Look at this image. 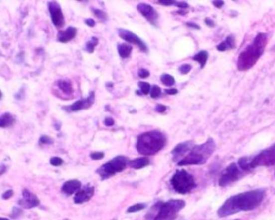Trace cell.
<instances>
[{
  "instance_id": "cell-44",
  "label": "cell",
  "mask_w": 275,
  "mask_h": 220,
  "mask_svg": "<svg viewBox=\"0 0 275 220\" xmlns=\"http://www.w3.org/2000/svg\"><path fill=\"white\" fill-rule=\"evenodd\" d=\"M213 4H214L216 8H222L224 5V1H221V0H218V1H213Z\"/></svg>"
},
{
  "instance_id": "cell-40",
  "label": "cell",
  "mask_w": 275,
  "mask_h": 220,
  "mask_svg": "<svg viewBox=\"0 0 275 220\" xmlns=\"http://www.w3.org/2000/svg\"><path fill=\"white\" fill-rule=\"evenodd\" d=\"M176 6L180 9H187L188 8V3L187 2H184V1H177L176 2Z\"/></svg>"
},
{
  "instance_id": "cell-15",
  "label": "cell",
  "mask_w": 275,
  "mask_h": 220,
  "mask_svg": "<svg viewBox=\"0 0 275 220\" xmlns=\"http://www.w3.org/2000/svg\"><path fill=\"white\" fill-rule=\"evenodd\" d=\"M94 192H95V188L93 186H89V185H87V186L80 189L77 194H75L74 203L82 204V203H85V202L89 201L93 198Z\"/></svg>"
},
{
  "instance_id": "cell-23",
  "label": "cell",
  "mask_w": 275,
  "mask_h": 220,
  "mask_svg": "<svg viewBox=\"0 0 275 220\" xmlns=\"http://www.w3.org/2000/svg\"><path fill=\"white\" fill-rule=\"evenodd\" d=\"M208 58H209V53L206 51H200L199 53H197L194 57H192V59H194L195 61H197V63L200 64L201 68L205 67L206 61H208Z\"/></svg>"
},
{
  "instance_id": "cell-34",
  "label": "cell",
  "mask_w": 275,
  "mask_h": 220,
  "mask_svg": "<svg viewBox=\"0 0 275 220\" xmlns=\"http://www.w3.org/2000/svg\"><path fill=\"white\" fill-rule=\"evenodd\" d=\"M157 2L161 5L170 6V5H176L177 1H173V0H159V1H157Z\"/></svg>"
},
{
  "instance_id": "cell-51",
  "label": "cell",
  "mask_w": 275,
  "mask_h": 220,
  "mask_svg": "<svg viewBox=\"0 0 275 220\" xmlns=\"http://www.w3.org/2000/svg\"><path fill=\"white\" fill-rule=\"evenodd\" d=\"M180 220H184V219H180Z\"/></svg>"
},
{
  "instance_id": "cell-47",
  "label": "cell",
  "mask_w": 275,
  "mask_h": 220,
  "mask_svg": "<svg viewBox=\"0 0 275 220\" xmlns=\"http://www.w3.org/2000/svg\"><path fill=\"white\" fill-rule=\"evenodd\" d=\"M188 27H191V28H194V29H200V26H198V25H196V24H192V23H187L186 24Z\"/></svg>"
},
{
  "instance_id": "cell-38",
  "label": "cell",
  "mask_w": 275,
  "mask_h": 220,
  "mask_svg": "<svg viewBox=\"0 0 275 220\" xmlns=\"http://www.w3.org/2000/svg\"><path fill=\"white\" fill-rule=\"evenodd\" d=\"M167 111V107L166 106H162V105H158L156 107V112L158 113H164Z\"/></svg>"
},
{
  "instance_id": "cell-11",
  "label": "cell",
  "mask_w": 275,
  "mask_h": 220,
  "mask_svg": "<svg viewBox=\"0 0 275 220\" xmlns=\"http://www.w3.org/2000/svg\"><path fill=\"white\" fill-rule=\"evenodd\" d=\"M49 11L53 25L56 27V28H63L65 25V16L63 14V11H61L60 5L57 2L51 1L49 2Z\"/></svg>"
},
{
  "instance_id": "cell-43",
  "label": "cell",
  "mask_w": 275,
  "mask_h": 220,
  "mask_svg": "<svg viewBox=\"0 0 275 220\" xmlns=\"http://www.w3.org/2000/svg\"><path fill=\"white\" fill-rule=\"evenodd\" d=\"M85 24L88 26V27H94L95 26V22L94 19H85Z\"/></svg>"
},
{
  "instance_id": "cell-32",
  "label": "cell",
  "mask_w": 275,
  "mask_h": 220,
  "mask_svg": "<svg viewBox=\"0 0 275 220\" xmlns=\"http://www.w3.org/2000/svg\"><path fill=\"white\" fill-rule=\"evenodd\" d=\"M178 70H180V72H181L182 74H187V73H189V71L191 70V66H190L189 64H185V65L181 66L180 69H178Z\"/></svg>"
},
{
  "instance_id": "cell-36",
  "label": "cell",
  "mask_w": 275,
  "mask_h": 220,
  "mask_svg": "<svg viewBox=\"0 0 275 220\" xmlns=\"http://www.w3.org/2000/svg\"><path fill=\"white\" fill-rule=\"evenodd\" d=\"M139 77L141 79H146L149 77V71L146 70V69H140L139 70Z\"/></svg>"
},
{
  "instance_id": "cell-22",
  "label": "cell",
  "mask_w": 275,
  "mask_h": 220,
  "mask_svg": "<svg viewBox=\"0 0 275 220\" xmlns=\"http://www.w3.org/2000/svg\"><path fill=\"white\" fill-rule=\"evenodd\" d=\"M57 85L61 89V91H63L67 95H71L73 93V87H72L70 80H68V79L59 80Z\"/></svg>"
},
{
  "instance_id": "cell-50",
  "label": "cell",
  "mask_w": 275,
  "mask_h": 220,
  "mask_svg": "<svg viewBox=\"0 0 275 220\" xmlns=\"http://www.w3.org/2000/svg\"><path fill=\"white\" fill-rule=\"evenodd\" d=\"M235 220H240V219H235Z\"/></svg>"
},
{
  "instance_id": "cell-2",
  "label": "cell",
  "mask_w": 275,
  "mask_h": 220,
  "mask_svg": "<svg viewBox=\"0 0 275 220\" xmlns=\"http://www.w3.org/2000/svg\"><path fill=\"white\" fill-rule=\"evenodd\" d=\"M267 42V33L259 32L253 40V42L249 46H246V49L239 55L237 61L239 71H247L256 65L260 57L263 56Z\"/></svg>"
},
{
  "instance_id": "cell-35",
  "label": "cell",
  "mask_w": 275,
  "mask_h": 220,
  "mask_svg": "<svg viewBox=\"0 0 275 220\" xmlns=\"http://www.w3.org/2000/svg\"><path fill=\"white\" fill-rule=\"evenodd\" d=\"M103 157H105V154L99 153V152L91 154V159H93V160H101V159H103Z\"/></svg>"
},
{
  "instance_id": "cell-37",
  "label": "cell",
  "mask_w": 275,
  "mask_h": 220,
  "mask_svg": "<svg viewBox=\"0 0 275 220\" xmlns=\"http://www.w3.org/2000/svg\"><path fill=\"white\" fill-rule=\"evenodd\" d=\"M13 194H14V192H13V190H6L4 194L2 195V199L3 200H9V199L13 196Z\"/></svg>"
},
{
  "instance_id": "cell-49",
  "label": "cell",
  "mask_w": 275,
  "mask_h": 220,
  "mask_svg": "<svg viewBox=\"0 0 275 220\" xmlns=\"http://www.w3.org/2000/svg\"><path fill=\"white\" fill-rule=\"evenodd\" d=\"M1 98H2V93H1V91H0V99Z\"/></svg>"
},
{
  "instance_id": "cell-46",
  "label": "cell",
  "mask_w": 275,
  "mask_h": 220,
  "mask_svg": "<svg viewBox=\"0 0 275 220\" xmlns=\"http://www.w3.org/2000/svg\"><path fill=\"white\" fill-rule=\"evenodd\" d=\"M205 24L208 25L209 27H214V23H213V20L211 18H206L205 19Z\"/></svg>"
},
{
  "instance_id": "cell-3",
  "label": "cell",
  "mask_w": 275,
  "mask_h": 220,
  "mask_svg": "<svg viewBox=\"0 0 275 220\" xmlns=\"http://www.w3.org/2000/svg\"><path fill=\"white\" fill-rule=\"evenodd\" d=\"M167 137L162 132L154 130L143 133L139 136L137 142L138 153L143 156H153L166 146Z\"/></svg>"
},
{
  "instance_id": "cell-24",
  "label": "cell",
  "mask_w": 275,
  "mask_h": 220,
  "mask_svg": "<svg viewBox=\"0 0 275 220\" xmlns=\"http://www.w3.org/2000/svg\"><path fill=\"white\" fill-rule=\"evenodd\" d=\"M118 51L122 58H127L130 56V54L133 52V46L129 44H119Z\"/></svg>"
},
{
  "instance_id": "cell-16",
  "label": "cell",
  "mask_w": 275,
  "mask_h": 220,
  "mask_svg": "<svg viewBox=\"0 0 275 220\" xmlns=\"http://www.w3.org/2000/svg\"><path fill=\"white\" fill-rule=\"evenodd\" d=\"M94 101H95V93L91 92V94H89V96L86 99H81L75 101L73 105H71L70 108L68 109V111L77 112V111H81V110L88 109L89 107H92L94 105Z\"/></svg>"
},
{
  "instance_id": "cell-13",
  "label": "cell",
  "mask_w": 275,
  "mask_h": 220,
  "mask_svg": "<svg viewBox=\"0 0 275 220\" xmlns=\"http://www.w3.org/2000/svg\"><path fill=\"white\" fill-rule=\"evenodd\" d=\"M137 9L139 11L141 14L145 17L150 24L153 25H157V20H158V13L156 12V10L153 8L152 5L146 4V3H139L137 5Z\"/></svg>"
},
{
  "instance_id": "cell-9",
  "label": "cell",
  "mask_w": 275,
  "mask_h": 220,
  "mask_svg": "<svg viewBox=\"0 0 275 220\" xmlns=\"http://www.w3.org/2000/svg\"><path fill=\"white\" fill-rule=\"evenodd\" d=\"M242 173L243 171L239 168L238 163H230L222 173L221 178H219V186L226 187L233 183H236L238 180H240V177L242 176Z\"/></svg>"
},
{
  "instance_id": "cell-26",
  "label": "cell",
  "mask_w": 275,
  "mask_h": 220,
  "mask_svg": "<svg viewBox=\"0 0 275 220\" xmlns=\"http://www.w3.org/2000/svg\"><path fill=\"white\" fill-rule=\"evenodd\" d=\"M98 44V39L96 38V37H93L91 39V41H88V42L86 43V51L89 53V54H92L94 53V50H95V46Z\"/></svg>"
},
{
  "instance_id": "cell-20",
  "label": "cell",
  "mask_w": 275,
  "mask_h": 220,
  "mask_svg": "<svg viewBox=\"0 0 275 220\" xmlns=\"http://www.w3.org/2000/svg\"><path fill=\"white\" fill-rule=\"evenodd\" d=\"M149 164V159L147 157H141V158H137V159H134V160H130L128 166L132 167L133 169H136V170H140V169H143L147 167Z\"/></svg>"
},
{
  "instance_id": "cell-25",
  "label": "cell",
  "mask_w": 275,
  "mask_h": 220,
  "mask_svg": "<svg viewBox=\"0 0 275 220\" xmlns=\"http://www.w3.org/2000/svg\"><path fill=\"white\" fill-rule=\"evenodd\" d=\"M160 80L162 82V84L168 86V87L173 86L175 84V79L173 77H172V75H170V74H162Z\"/></svg>"
},
{
  "instance_id": "cell-28",
  "label": "cell",
  "mask_w": 275,
  "mask_h": 220,
  "mask_svg": "<svg viewBox=\"0 0 275 220\" xmlns=\"http://www.w3.org/2000/svg\"><path fill=\"white\" fill-rule=\"evenodd\" d=\"M139 87L143 95H148L150 93V89H152V87H150V85L147 83V82H140Z\"/></svg>"
},
{
  "instance_id": "cell-45",
  "label": "cell",
  "mask_w": 275,
  "mask_h": 220,
  "mask_svg": "<svg viewBox=\"0 0 275 220\" xmlns=\"http://www.w3.org/2000/svg\"><path fill=\"white\" fill-rule=\"evenodd\" d=\"M5 171H6V167L4 166V164H0V176L4 174Z\"/></svg>"
},
{
  "instance_id": "cell-21",
  "label": "cell",
  "mask_w": 275,
  "mask_h": 220,
  "mask_svg": "<svg viewBox=\"0 0 275 220\" xmlns=\"http://www.w3.org/2000/svg\"><path fill=\"white\" fill-rule=\"evenodd\" d=\"M15 122V117L10 113H4L0 116V128L11 127Z\"/></svg>"
},
{
  "instance_id": "cell-33",
  "label": "cell",
  "mask_w": 275,
  "mask_h": 220,
  "mask_svg": "<svg viewBox=\"0 0 275 220\" xmlns=\"http://www.w3.org/2000/svg\"><path fill=\"white\" fill-rule=\"evenodd\" d=\"M40 143L41 144H53L54 141H53L52 137H50V136L42 135L40 137Z\"/></svg>"
},
{
  "instance_id": "cell-31",
  "label": "cell",
  "mask_w": 275,
  "mask_h": 220,
  "mask_svg": "<svg viewBox=\"0 0 275 220\" xmlns=\"http://www.w3.org/2000/svg\"><path fill=\"white\" fill-rule=\"evenodd\" d=\"M50 162H51L52 166H55V167H60V166H63L64 160L61 159V158H59V157H53L52 159L50 160Z\"/></svg>"
},
{
  "instance_id": "cell-12",
  "label": "cell",
  "mask_w": 275,
  "mask_h": 220,
  "mask_svg": "<svg viewBox=\"0 0 275 220\" xmlns=\"http://www.w3.org/2000/svg\"><path fill=\"white\" fill-rule=\"evenodd\" d=\"M194 146H195V143L192 141H187V142L178 144V145H176L174 147V149L172 150L173 160L177 163L180 162L182 159H184V158L189 154V152L192 148H194Z\"/></svg>"
},
{
  "instance_id": "cell-52",
  "label": "cell",
  "mask_w": 275,
  "mask_h": 220,
  "mask_svg": "<svg viewBox=\"0 0 275 220\" xmlns=\"http://www.w3.org/2000/svg\"><path fill=\"white\" fill-rule=\"evenodd\" d=\"M274 176H275V174H274Z\"/></svg>"
},
{
  "instance_id": "cell-4",
  "label": "cell",
  "mask_w": 275,
  "mask_h": 220,
  "mask_svg": "<svg viewBox=\"0 0 275 220\" xmlns=\"http://www.w3.org/2000/svg\"><path fill=\"white\" fill-rule=\"evenodd\" d=\"M216 144L213 139L206 140V142L200 144V145H195L189 154L182 159L177 164L178 166H200L204 164L210 159V157L215 152Z\"/></svg>"
},
{
  "instance_id": "cell-10",
  "label": "cell",
  "mask_w": 275,
  "mask_h": 220,
  "mask_svg": "<svg viewBox=\"0 0 275 220\" xmlns=\"http://www.w3.org/2000/svg\"><path fill=\"white\" fill-rule=\"evenodd\" d=\"M119 36L123 39L125 40L126 42L130 43V44H134V45H137L139 49L144 52V53H148V47L146 45V43L144 42V41L142 39H140L139 37L137 36L136 33L132 32V31H128V30H125V29H119Z\"/></svg>"
},
{
  "instance_id": "cell-41",
  "label": "cell",
  "mask_w": 275,
  "mask_h": 220,
  "mask_svg": "<svg viewBox=\"0 0 275 220\" xmlns=\"http://www.w3.org/2000/svg\"><path fill=\"white\" fill-rule=\"evenodd\" d=\"M20 214H22V210L17 209V208L13 209V213H12V216H13V217L16 218V217H17L18 215H20Z\"/></svg>"
},
{
  "instance_id": "cell-5",
  "label": "cell",
  "mask_w": 275,
  "mask_h": 220,
  "mask_svg": "<svg viewBox=\"0 0 275 220\" xmlns=\"http://www.w3.org/2000/svg\"><path fill=\"white\" fill-rule=\"evenodd\" d=\"M273 164H275V144L260 152L255 157H243L238 162L239 168L244 172L258 167H271Z\"/></svg>"
},
{
  "instance_id": "cell-7",
  "label": "cell",
  "mask_w": 275,
  "mask_h": 220,
  "mask_svg": "<svg viewBox=\"0 0 275 220\" xmlns=\"http://www.w3.org/2000/svg\"><path fill=\"white\" fill-rule=\"evenodd\" d=\"M186 203L181 199H171L167 202H162L159 211L157 212L153 220H175Z\"/></svg>"
},
{
  "instance_id": "cell-17",
  "label": "cell",
  "mask_w": 275,
  "mask_h": 220,
  "mask_svg": "<svg viewBox=\"0 0 275 220\" xmlns=\"http://www.w3.org/2000/svg\"><path fill=\"white\" fill-rule=\"evenodd\" d=\"M81 187H82V184L80 181L70 180V181H67L63 185V187H61V191H63L64 194L70 196L73 194H77V192L81 189Z\"/></svg>"
},
{
  "instance_id": "cell-29",
  "label": "cell",
  "mask_w": 275,
  "mask_h": 220,
  "mask_svg": "<svg viewBox=\"0 0 275 220\" xmlns=\"http://www.w3.org/2000/svg\"><path fill=\"white\" fill-rule=\"evenodd\" d=\"M161 95V89L159 86H157V85H154L152 87V89H150V97L156 99L159 97V96Z\"/></svg>"
},
{
  "instance_id": "cell-8",
  "label": "cell",
  "mask_w": 275,
  "mask_h": 220,
  "mask_svg": "<svg viewBox=\"0 0 275 220\" xmlns=\"http://www.w3.org/2000/svg\"><path fill=\"white\" fill-rule=\"evenodd\" d=\"M129 160L127 159V157L124 156H118L113 158L111 161H109L97 170V173L101 176L102 180H106V178H109L113 176L116 173H120V172L124 171L128 166Z\"/></svg>"
},
{
  "instance_id": "cell-18",
  "label": "cell",
  "mask_w": 275,
  "mask_h": 220,
  "mask_svg": "<svg viewBox=\"0 0 275 220\" xmlns=\"http://www.w3.org/2000/svg\"><path fill=\"white\" fill-rule=\"evenodd\" d=\"M75 36H77V28L75 27H68L65 31L60 30L58 32V41L61 43H67L74 39Z\"/></svg>"
},
{
  "instance_id": "cell-30",
  "label": "cell",
  "mask_w": 275,
  "mask_h": 220,
  "mask_svg": "<svg viewBox=\"0 0 275 220\" xmlns=\"http://www.w3.org/2000/svg\"><path fill=\"white\" fill-rule=\"evenodd\" d=\"M93 12L94 14L96 15V17H98L99 19H102V20H106L108 18V15L106 12H103L101 10H97V9H93Z\"/></svg>"
},
{
  "instance_id": "cell-27",
  "label": "cell",
  "mask_w": 275,
  "mask_h": 220,
  "mask_svg": "<svg viewBox=\"0 0 275 220\" xmlns=\"http://www.w3.org/2000/svg\"><path fill=\"white\" fill-rule=\"evenodd\" d=\"M145 208H146V205L144 204V203H138V204L129 206V208L127 209V213H136V212L142 211V210H144Z\"/></svg>"
},
{
  "instance_id": "cell-48",
  "label": "cell",
  "mask_w": 275,
  "mask_h": 220,
  "mask_svg": "<svg viewBox=\"0 0 275 220\" xmlns=\"http://www.w3.org/2000/svg\"><path fill=\"white\" fill-rule=\"evenodd\" d=\"M0 220H9L8 218H3V217H0Z\"/></svg>"
},
{
  "instance_id": "cell-6",
  "label": "cell",
  "mask_w": 275,
  "mask_h": 220,
  "mask_svg": "<svg viewBox=\"0 0 275 220\" xmlns=\"http://www.w3.org/2000/svg\"><path fill=\"white\" fill-rule=\"evenodd\" d=\"M171 185L173 189L181 195H186L197 187V183L194 176L187 171L178 170L171 178Z\"/></svg>"
},
{
  "instance_id": "cell-19",
  "label": "cell",
  "mask_w": 275,
  "mask_h": 220,
  "mask_svg": "<svg viewBox=\"0 0 275 220\" xmlns=\"http://www.w3.org/2000/svg\"><path fill=\"white\" fill-rule=\"evenodd\" d=\"M236 47V39H235V36H232V34H230V36H228L226 38V40L224 41V42L219 43L217 45V50L219 52H225V51H228V50H232Z\"/></svg>"
},
{
  "instance_id": "cell-1",
  "label": "cell",
  "mask_w": 275,
  "mask_h": 220,
  "mask_svg": "<svg viewBox=\"0 0 275 220\" xmlns=\"http://www.w3.org/2000/svg\"><path fill=\"white\" fill-rule=\"evenodd\" d=\"M265 196V189H254L241 192V194L227 199L224 204L218 209L217 215L219 217H227L237 214L239 212L255 210L263 203Z\"/></svg>"
},
{
  "instance_id": "cell-42",
  "label": "cell",
  "mask_w": 275,
  "mask_h": 220,
  "mask_svg": "<svg viewBox=\"0 0 275 220\" xmlns=\"http://www.w3.org/2000/svg\"><path fill=\"white\" fill-rule=\"evenodd\" d=\"M166 93L169 94V95H176L177 94V89H175V88H167L166 89Z\"/></svg>"
},
{
  "instance_id": "cell-39",
  "label": "cell",
  "mask_w": 275,
  "mask_h": 220,
  "mask_svg": "<svg viewBox=\"0 0 275 220\" xmlns=\"http://www.w3.org/2000/svg\"><path fill=\"white\" fill-rule=\"evenodd\" d=\"M114 119L113 118H111V117H107L106 119H105V125L106 126H108V127H112L113 125H114Z\"/></svg>"
},
{
  "instance_id": "cell-14",
  "label": "cell",
  "mask_w": 275,
  "mask_h": 220,
  "mask_svg": "<svg viewBox=\"0 0 275 220\" xmlns=\"http://www.w3.org/2000/svg\"><path fill=\"white\" fill-rule=\"evenodd\" d=\"M18 204L24 209H32L37 208L40 204V200L36 195H33L29 190L24 189L23 191V198L18 201Z\"/></svg>"
}]
</instances>
